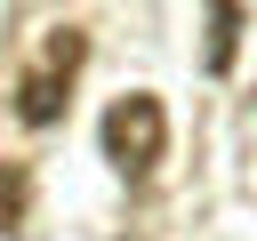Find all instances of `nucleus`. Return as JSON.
Segmentation results:
<instances>
[{"instance_id": "nucleus-1", "label": "nucleus", "mask_w": 257, "mask_h": 241, "mask_svg": "<svg viewBox=\"0 0 257 241\" xmlns=\"http://www.w3.org/2000/svg\"><path fill=\"white\" fill-rule=\"evenodd\" d=\"M80 64H88V32H80V24L40 32L32 64L16 72V120H24V129H48V120L64 112V96H72V72H80Z\"/></svg>"}, {"instance_id": "nucleus-2", "label": "nucleus", "mask_w": 257, "mask_h": 241, "mask_svg": "<svg viewBox=\"0 0 257 241\" xmlns=\"http://www.w3.org/2000/svg\"><path fill=\"white\" fill-rule=\"evenodd\" d=\"M169 153V112H161V96H145V88H128L112 112H104V161L137 185V177H153V161Z\"/></svg>"}, {"instance_id": "nucleus-3", "label": "nucleus", "mask_w": 257, "mask_h": 241, "mask_svg": "<svg viewBox=\"0 0 257 241\" xmlns=\"http://www.w3.org/2000/svg\"><path fill=\"white\" fill-rule=\"evenodd\" d=\"M233 56H241V0H209V40H201V64L225 80V72H233Z\"/></svg>"}, {"instance_id": "nucleus-4", "label": "nucleus", "mask_w": 257, "mask_h": 241, "mask_svg": "<svg viewBox=\"0 0 257 241\" xmlns=\"http://www.w3.org/2000/svg\"><path fill=\"white\" fill-rule=\"evenodd\" d=\"M24 201H32V177L8 169V233H24Z\"/></svg>"}]
</instances>
